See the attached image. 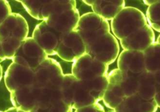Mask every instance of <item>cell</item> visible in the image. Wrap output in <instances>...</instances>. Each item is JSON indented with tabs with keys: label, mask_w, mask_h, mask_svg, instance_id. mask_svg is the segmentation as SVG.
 Here are the masks:
<instances>
[{
	"label": "cell",
	"mask_w": 160,
	"mask_h": 112,
	"mask_svg": "<svg viewBox=\"0 0 160 112\" xmlns=\"http://www.w3.org/2000/svg\"><path fill=\"white\" fill-rule=\"evenodd\" d=\"M29 27L25 18L12 12L0 24V43L6 59L12 60L22 42L28 37Z\"/></svg>",
	"instance_id": "cell-1"
},
{
	"label": "cell",
	"mask_w": 160,
	"mask_h": 112,
	"mask_svg": "<svg viewBox=\"0 0 160 112\" xmlns=\"http://www.w3.org/2000/svg\"><path fill=\"white\" fill-rule=\"evenodd\" d=\"M60 96L62 100L73 109H78L98 103L90 94L85 81L78 80L72 74L63 75L60 86Z\"/></svg>",
	"instance_id": "cell-2"
},
{
	"label": "cell",
	"mask_w": 160,
	"mask_h": 112,
	"mask_svg": "<svg viewBox=\"0 0 160 112\" xmlns=\"http://www.w3.org/2000/svg\"><path fill=\"white\" fill-rule=\"evenodd\" d=\"M147 24L146 16L132 6L125 7L111 22L110 29L117 40H122Z\"/></svg>",
	"instance_id": "cell-3"
},
{
	"label": "cell",
	"mask_w": 160,
	"mask_h": 112,
	"mask_svg": "<svg viewBox=\"0 0 160 112\" xmlns=\"http://www.w3.org/2000/svg\"><path fill=\"white\" fill-rule=\"evenodd\" d=\"M75 30L87 46L99 37L110 32L111 29L108 21L94 12H88L80 17Z\"/></svg>",
	"instance_id": "cell-4"
},
{
	"label": "cell",
	"mask_w": 160,
	"mask_h": 112,
	"mask_svg": "<svg viewBox=\"0 0 160 112\" xmlns=\"http://www.w3.org/2000/svg\"><path fill=\"white\" fill-rule=\"evenodd\" d=\"M119 43L112 32H108L86 46V53L104 64H112L119 55Z\"/></svg>",
	"instance_id": "cell-5"
},
{
	"label": "cell",
	"mask_w": 160,
	"mask_h": 112,
	"mask_svg": "<svg viewBox=\"0 0 160 112\" xmlns=\"http://www.w3.org/2000/svg\"><path fill=\"white\" fill-rule=\"evenodd\" d=\"M63 75L61 66L58 61L47 57L34 70V84L41 88L60 89Z\"/></svg>",
	"instance_id": "cell-6"
},
{
	"label": "cell",
	"mask_w": 160,
	"mask_h": 112,
	"mask_svg": "<svg viewBox=\"0 0 160 112\" xmlns=\"http://www.w3.org/2000/svg\"><path fill=\"white\" fill-rule=\"evenodd\" d=\"M34 19L45 21L50 16L60 12L74 9L75 1H19Z\"/></svg>",
	"instance_id": "cell-7"
},
{
	"label": "cell",
	"mask_w": 160,
	"mask_h": 112,
	"mask_svg": "<svg viewBox=\"0 0 160 112\" xmlns=\"http://www.w3.org/2000/svg\"><path fill=\"white\" fill-rule=\"evenodd\" d=\"M48 56L32 37H27L16 50L12 61L16 64L35 70Z\"/></svg>",
	"instance_id": "cell-8"
},
{
	"label": "cell",
	"mask_w": 160,
	"mask_h": 112,
	"mask_svg": "<svg viewBox=\"0 0 160 112\" xmlns=\"http://www.w3.org/2000/svg\"><path fill=\"white\" fill-rule=\"evenodd\" d=\"M108 65L97 61L85 53L73 63L72 74L77 79L88 80L101 76H107Z\"/></svg>",
	"instance_id": "cell-9"
},
{
	"label": "cell",
	"mask_w": 160,
	"mask_h": 112,
	"mask_svg": "<svg viewBox=\"0 0 160 112\" xmlns=\"http://www.w3.org/2000/svg\"><path fill=\"white\" fill-rule=\"evenodd\" d=\"M85 53V44L76 30L60 36L57 55L63 61L73 63Z\"/></svg>",
	"instance_id": "cell-10"
},
{
	"label": "cell",
	"mask_w": 160,
	"mask_h": 112,
	"mask_svg": "<svg viewBox=\"0 0 160 112\" xmlns=\"http://www.w3.org/2000/svg\"><path fill=\"white\" fill-rule=\"evenodd\" d=\"M44 88L35 84L17 89L10 93V100L14 108L30 112L42 103L44 97Z\"/></svg>",
	"instance_id": "cell-11"
},
{
	"label": "cell",
	"mask_w": 160,
	"mask_h": 112,
	"mask_svg": "<svg viewBox=\"0 0 160 112\" xmlns=\"http://www.w3.org/2000/svg\"><path fill=\"white\" fill-rule=\"evenodd\" d=\"M5 84L9 92L34 84V70L12 62L8 66L4 77Z\"/></svg>",
	"instance_id": "cell-12"
},
{
	"label": "cell",
	"mask_w": 160,
	"mask_h": 112,
	"mask_svg": "<svg viewBox=\"0 0 160 112\" xmlns=\"http://www.w3.org/2000/svg\"><path fill=\"white\" fill-rule=\"evenodd\" d=\"M155 42V32L152 29L146 24L139 30L121 40L120 44L124 50L143 52Z\"/></svg>",
	"instance_id": "cell-13"
},
{
	"label": "cell",
	"mask_w": 160,
	"mask_h": 112,
	"mask_svg": "<svg viewBox=\"0 0 160 112\" xmlns=\"http://www.w3.org/2000/svg\"><path fill=\"white\" fill-rule=\"evenodd\" d=\"M60 37L53 29L47 26L45 21H42L36 26L32 38L43 49L47 56H54L57 55Z\"/></svg>",
	"instance_id": "cell-14"
},
{
	"label": "cell",
	"mask_w": 160,
	"mask_h": 112,
	"mask_svg": "<svg viewBox=\"0 0 160 112\" xmlns=\"http://www.w3.org/2000/svg\"><path fill=\"white\" fill-rule=\"evenodd\" d=\"M80 17L78 9H70L50 16L45 22L47 26L61 36L76 30Z\"/></svg>",
	"instance_id": "cell-15"
},
{
	"label": "cell",
	"mask_w": 160,
	"mask_h": 112,
	"mask_svg": "<svg viewBox=\"0 0 160 112\" xmlns=\"http://www.w3.org/2000/svg\"><path fill=\"white\" fill-rule=\"evenodd\" d=\"M119 74L120 70L117 68L107 74L108 85L102 100L106 108L109 109H115L125 97L119 84Z\"/></svg>",
	"instance_id": "cell-16"
},
{
	"label": "cell",
	"mask_w": 160,
	"mask_h": 112,
	"mask_svg": "<svg viewBox=\"0 0 160 112\" xmlns=\"http://www.w3.org/2000/svg\"><path fill=\"white\" fill-rule=\"evenodd\" d=\"M118 69L132 74H141L146 71L143 53L139 51L123 50L118 56Z\"/></svg>",
	"instance_id": "cell-17"
},
{
	"label": "cell",
	"mask_w": 160,
	"mask_h": 112,
	"mask_svg": "<svg viewBox=\"0 0 160 112\" xmlns=\"http://www.w3.org/2000/svg\"><path fill=\"white\" fill-rule=\"evenodd\" d=\"M159 105L154 99L143 100L137 94L125 97L114 109V112H156Z\"/></svg>",
	"instance_id": "cell-18"
},
{
	"label": "cell",
	"mask_w": 160,
	"mask_h": 112,
	"mask_svg": "<svg viewBox=\"0 0 160 112\" xmlns=\"http://www.w3.org/2000/svg\"><path fill=\"white\" fill-rule=\"evenodd\" d=\"M159 72L144 71L138 74L137 95L143 100H152L156 93L159 92Z\"/></svg>",
	"instance_id": "cell-19"
},
{
	"label": "cell",
	"mask_w": 160,
	"mask_h": 112,
	"mask_svg": "<svg viewBox=\"0 0 160 112\" xmlns=\"http://www.w3.org/2000/svg\"><path fill=\"white\" fill-rule=\"evenodd\" d=\"M125 7V1H94L93 12L105 20H112Z\"/></svg>",
	"instance_id": "cell-20"
},
{
	"label": "cell",
	"mask_w": 160,
	"mask_h": 112,
	"mask_svg": "<svg viewBox=\"0 0 160 112\" xmlns=\"http://www.w3.org/2000/svg\"><path fill=\"white\" fill-rule=\"evenodd\" d=\"M142 53L146 71L151 73L160 71L159 43L155 42Z\"/></svg>",
	"instance_id": "cell-21"
},
{
	"label": "cell",
	"mask_w": 160,
	"mask_h": 112,
	"mask_svg": "<svg viewBox=\"0 0 160 112\" xmlns=\"http://www.w3.org/2000/svg\"><path fill=\"white\" fill-rule=\"evenodd\" d=\"M138 74L120 71L119 84L125 97H129L137 94Z\"/></svg>",
	"instance_id": "cell-22"
},
{
	"label": "cell",
	"mask_w": 160,
	"mask_h": 112,
	"mask_svg": "<svg viewBox=\"0 0 160 112\" xmlns=\"http://www.w3.org/2000/svg\"><path fill=\"white\" fill-rule=\"evenodd\" d=\"M84 81L87 84L88 90L92 97L98 102L102 100L104 93L107 90L108 85L107 76H101L96 78Z\"/></svg>",
	"instance_id": "cell-23"
},
{
	"label": "cell",
	"mask_w": 160,
	"mask_h": 112,
	"mask_svg": "<svg viewBox=\"0 0 160 112\" xmlns=\"http://www.w3.org/2000/svg\"><path fill=\"white\" fill-rule=\"evenodd\" d=\"M147 24L153 30V31H160V2L159 0L155 4L148 6L146 16Z\"/></svg>",
	"instance_id": "cell-24"
},
{
	"label": "cell",
	"mask_w": 160,
	"mask_h": 112,
	"mask_svg": "<svg viewBox=\"0 0 160 112\" xmlns=\"http://www.w3.org/2000/svg\"><path fill=\"white\" fill-rule=\"evenodd\" d=\"M50 112H72L73 108L62 100L61 97L53 99L49 104Z\"/></svg>",
	"instance_id": "cell-25"
},
{
	"label": "cell",
	"mask_w": 160,
	"mask_h": 112,
	"mask_svg": "<svg viewBox=\"0 0 160 112\" xmlns=\"http://www.w3.org/2000/svg\"><path fill=\"white\" fill-rule=\"evenodd\" d=\"M12 13L11 7L7 1H0V24Z\"/></svg>",
	"instance_id": "cell-26"
},
{
	"label": "cell",
	"mask_w": 160,
	"mask_h": 112,
	"mask_svg": "<svg viewBox=\"0 0 160 112\" xmlns=\"http://www.w3.org/2000/svg\"><path fill=\"white\" fill-rule=\"evenodd\" d=\"M74 112H105V111H104V107L100 105L99 102H98V103L89 105V106L75 109Z\"/></svg>",
	"instance_id": "cell-27"
},
{
	"label": "cell",
	"mask_w": 160,
	"mask_h": 112,
	"mask_svg": "<svg viewBox=\"0 0 160 112\" xmlns=\"http://www.w3.org/2000/svg\"><path fill=\"white\" fill-rule=\"evenodd\" d=\"M30 112H50L48 105H40L36 106Z\"/></svg>",
	"instance_id": "cell-28"
},
{
	"label": "cell",
	"mask_w": 160,
	"mask_h": 112,
	"mask_svg": "<svg viewBox=\"0 0 160 112\" xmlns=\"http://www.w3.org/2000/svg\"><path fill=\"white\" fill-rule=\"evenodd\" d=\"M5 60H6V56H5L4 53H3V50H2V48L1 43H0V63L2 62V61H4Z\"/></svg>",
	"instance_id": "cell-29"
},
{
	"label": "cell",
	"mask_w": 160,
	"mask_h": 112,
	"mask_svg": "<svg viewBox=\"0 0 160 112\" xmlns=\"http://www.w3.org/2000/svg\"><path fill=\"white\" fill-rule=\"evenodd\" d=\"M5 112H27L25 111H23V110H21V109H19V108H9V109L7 110V111H6Z\"/></svg>",
	"instance_id": "cell-30"
},
{
	"label": "cell",
	"mask_w": 160,
	"mask_h": 112,
	"mask_svg": "<svg viewBox=\"0 0 160 112\" xmlns=\"http://www.w3.org/2000/svg\"><path fill=\"white\" fill-rule=\"evenodd\" d=\"M158 1H159V0H150V1L145 0V1H143V2H144V4L147 5L148 6H152V5L155 4L156 2H157Z\"/></svg>",
	"instance_id": "cell-31"
},
{
	"label": "cell",
	"mask_w": 160,
	"mask_h": 112,
	"mask_svg": "<svg viewBox=\"0 0 160 112\" xmlns=\"http://www.w3.org/2000/svg\"><path fill=\"white\" fill-rule=\"evenodd\" d=\"M94 1H91V0H87V1H86V0H84V1H83V2L85 3V4L88 5V6H92V5L94 4Z\"/></svg>",
	"instance_id": "cell-32"
},
{
	"label": "cell",
	"mask_w": 160,
	"mask_h": 112,
	"mask_svg": "<svg viewBox=\"0 0 160 112\" xmlns=\"http://www.w3.org/2000/svg\"><path fill=\"white\" fill-rule=\"evenodd\" d=\"M2 77V67L1 64H0V80H1Z\"/></svg>",
	"instance_id": "cell-33"
},
{
	"label": "cell",
	"mask_w": 160,
	"mask_h": 112,
	"mask_svg": "<svg viewBox=\"0 0 160 112\" xmlns=\"http://www.w3.org/2000/svg\"><path fill=\"white\" fill-rule=\"evenodd\" d=\"M0 112H5V111H0Z\"/></svg>",
	"instance_id": "cell-34"
}]
</instances>
